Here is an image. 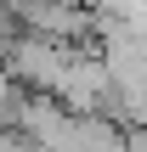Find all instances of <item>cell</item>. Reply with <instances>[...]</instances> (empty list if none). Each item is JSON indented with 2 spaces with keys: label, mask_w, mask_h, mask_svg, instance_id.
I'll return each instance as SVG.
<instances>
[{
  "label": "cell",
  "mask_w": 147,
  "mask_h": 152,
  "mask_svg": "<svg viewBox=\"0 0 147 152\" xmlns=\"http://www.w3.org/2000/svg\"><path fill=\"white\" fill-rule=\"evenodd\" d=\"M11 39H17V17L0 6V62H6V51H11Z\"/></svg>",
  "instance_id": "6da1fadb"
}]
</instances>
